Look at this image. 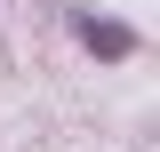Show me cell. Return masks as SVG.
<instances>
[{"label":"cell","instance_id":"6da1fadb","mask_svg":"<svg viewBox=\"0 0 160 152\" xmlns=\"http://www.w3.org/2000/svg\"><path fill=\"white\" fill-rule=\"evenodd\" d=\"M80 40H88L96 56H128V48H136V32H128V24H96V16H80Z\"/></svg>","mask_w":160,"mask_h":152}]
</instances>
